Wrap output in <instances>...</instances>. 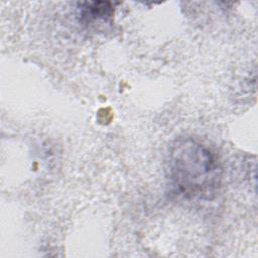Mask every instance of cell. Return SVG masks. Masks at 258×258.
Segmentation results:
<instances>
[{
  "instance_id": "7a4b0ae2",
  "label": "cell",
  "mask_w": 258,
  "mask_h": 258,
  "mask_svg": "<svg viewBox=\"0 0 258 258\" xmlns=\"http://www.w3.org/2000/svg\"><path fill=\"white\" fill-rule=\"evenodd\" d=\"M81 15L87 20H106L114 13L110 2H85L81 3Z\"/></svg>"
},
{
  "instance_id": "6da1fadb",
  "label": "cell",
  "mask_w": 258,
  "mask_h": 258,
  "mask_svg": "<svg viewBox=\"0 0 258 258\" xmlns=\"http://www.w3.org/2000/svg\"><path fill=\"white\" fill-rule=\"evenodd\" d=\"M172 190L189 201H210L217 195L222 167L217 154L192 137H179L170 146L166 161Z\"/></svg>"
}]
</instances>
